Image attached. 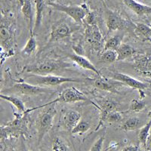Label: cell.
Returning <instances> with one entry per match:
<instances>
[{"mask_svg": "<svg viewBox=\"0 0 151 151\" xmlns=\"http://www.w3.org/2000/svg\"><path fill=\"white\" fill-rule=\"evenodd\" d=\"M0 43L5 56L14 55V24L9 16L2 15L0 25Z\"/></svg>", "mask_w": 151, "mask_h": 151, "instance_id": "6da1fadb", "label": "cell"}, {"mask_svg": "<svg viewBox=\"0 0 151 151\" xmlns=\"http://www.w3.org/2000/svg\"><path fill=\"white\" fill-rule=\"evenodd\" d=\"M70 66V64H67L62 60H46L37 62L35 64H29L24 67V70L28 73L43 75V74L58 73L61 70L67 68Z\"/></svg>", "mask_w": 151, "mask_h": 151, "instance_id": "7a4b0ae2", "label": "cell"}, {"mask_svg": "<svg viewBox=\"0 0 151 151\" xmlns=\"http://www.w3.org/2000/svg\"><path fill=\"white\" fill-rule=\"evenodd\" d=\"M47 108L40 113L36 119V129L38 134V144L42 141L45 134L49 132L53 125V120L57 113L55 104L50 102L47 104Z\"/></svg>", "mask_w": 151, "mask_h": 151, "instance_id": "3957f363", "label": "cell"}, {"mask_svg": "<svg viewBox=\"0 0 151 151\" xmlns=\"http://www.w3.org/2000/svg\"><path fill=\"white\" fill-rule=\"evenodd\" d=\"M32 110H27L23 115L14 113L15 118L13 121L2 125L1 127L2 138L9 137H17L20 134L27 133V115Z\"/></svg>", "mask_w": 151, "mask_h": 151, "instance_id": "277c9868", "label": "cell"}, {"mask_svg": "<svg viewBox=\"0 0 151 151\" xmlns=\"http://www.w3.org/2000/svg\"><path fill=\"white\" fill-rule=\"evenodd\" d=\"M28 83L35 86H56L66 83H83L84 79L75 77H65L55 75H37L30 74L26 77Z\"/></svg>", "mask_w": 151, "mask_h": 151, "instance_id": "5b68a950", "label": "cell"}, {"mask_svg": "<svg viewBox=\"0 0 151 151\" xmlns=\"http://www.w3.org/2000/svg\"><path fill=\"white\" fill-rule=\"evenodd\" d=\"M50 6L55 10L67 14L79 24H83L84 23L85 17L88 12H89V9L86 4L81 5H65L57 2L52 4Z\"/></svg>", "mask_w": 151, "mask_h": 151, "instance_id": "8992f818", "label": "cell"}, {"mask_svg": "<svg viewBox=\"0 0 151 151\" xmlns=\"http://www.w3.org/2000/svg\"><path fill=\"white\" fill-rule=\"evenodd\" d=\"M4 91L9 93L21 94L24 95H39V94H45L49 91H52V90L28 83H18L14 84L10 88H7L5 91L2 90V92H4Z\"/></svg>", "mask_w": 151, "mask_h": 151, "instance_id": "52a82bcc", "label": "cell"}, {"mask_svg": "<svg viewBox=\"0 0 151 151\" xmlns=\"http://www.w3.org/2000/svg\"><path fill=\"white\" fill-rule=\"evenodd\" d=\"M85 40L91 48L101 51L104 48L103 36H102L98 25H87L85 29Z\"/></svg>", "mask_w": 151, "mask_h": 151, "instance_id": "ba28073f", "label": "cell"}, {"mask_svg": "<svg viewBox=\"0 0 151 151\" xmlns=\"http://www.w3.org/2000/svg\"><path fill=\"white\" fill-rule=\"evenodd\" d=\"M132 25H134V24L123 18L116 12L111 10L106 12V26L110 32L128 29Z\"/></svg>", "mask_w": 151, "mask_h": 151, "instance_id": "9c48e42d", "label": "cell"}, {"mask_svg": "<svg viewBox=\"0 0 151 151\" xmlns=\"http://www.w3.org/2000/svg\"><path fill=\"white\" fill-rule=\"evenodd\" d=\"M88 100L87 97L82 91L78 90L74 87H69L59 94V96L53 101L54 104L57 102L60 103H75L79 101H86Z\"/></svg>", "mask_w": 151, "mask_h": 151, "instance_id": "30bf717a", "label": "cell"}, {"mask_svg": "<svg viewBox=\"0 0 151 151\" xmlns=\"http://www.w3.org/2000/svg\"><path fill=\"white\" fill-rule=\"evenodd\" d=\"M110 76L112 79L119 81V82H121L125 86H127L129 87L132 88L134 89L138 90L140 91L141 98L144 97V94H143V90L147 88L148 86H149L147 83H143V82H141V81L132 77L130 76L126 75V74L124 73H121L112 72L110 73Z\"/></svg>", "mask_w": 151, "mask_h": 151, "instance_id": "8fae6325", "label": "cell"}, {"mask_svg": "<svg viewBox=\"0 0 151 151\" xmlns=\"http://www.w3.org/2000/svg\"><path fill=\"white\" fill-rule=\"evenodd\" d=\"M132 67L141 75L151 78V54H138L135 55Z\"/></svg>", "mask_w": 151, "mask_h": 151, "instance_id": "7c38bea8", "label": "cell"}, {"mask_svg": "<svg viewBox=\"0 0 151 151\" xmlns=\"http://www.w3.org/2000/svg\"><path fill=\"white\" fill-rule=\"evenodd\" d=\"M73 32V29L67 22L64 21H58L52 27V30L49 36V42L70 37L72 35Z\"/></svg>", "mask_w": 151, "mask_h": 151, "instance_id": "4fadbf2b", "label": "cell"}, {"mask_svg": "<svg viewBox=\"0 0 151 151\" xmlns=\"http://www.w3.org/2000/svg\"><path fill=\"white\" fill-rule=\"evenodd\" d=\"M93 84L97 88L112 93H116V94H119L120 92L119 89L125 86V85L121 82L102 76H98L96 79H94Z\"/></svg>", "mask_w": 151, "mask_h": 151, "instance_id": "5bb4252c", "label": "cell"}, {"mask_svg": "<svg viewBox=\"0 0 151 151\" xmlns=\"http://www.w3.org/2000/svg\"><path fill=\"white\" fill-rule=\"evenodd\" d=\"M98 104H99V106H98V107L100 110V122L98 127H97L96 131L98 130L102 123L104 122L105 119L109 113L113 111H116L117 110V104L113 101L112 100H101V101H98Z\"/></svg>", "mask_w": 151, "mask_h": 151, "instance_id": "9a60e30c", "label": "cell"}, {"mask_svg": "<svg viewBox=\"0 0 151 151\" xmlns=\"http://www.w3.org/2000/svg\"><path fill=\"white\" fill-rule=\"evenodd\" d=\"M125 6H127L130 10L134 12L137 16H144L151 14V7L144 5L135 0H122Z\"/></svg>", "mask_w": 151, "mask_h": 151, "instance_id": "2e32d148", "label": "cell"}, {"mask_svg": "<svg viewBox=\"0 0 151 151\" xmlns=\"http://www.w3.org/2000/svg\"><path fill=\"white\" fill-rule=\"evenodd\" d=\"M69 58H70V60L72 61H73L74 63L79 65V67H82L83 69H86V70H91L92 72H94V73H96L98 76L101 75V73L99 72L98 69L96 68V67L91 63L89 60H88L86 58H85L84 56H81V55H76L75 53L73 54H68L67 55Z\"/></svg>", "mask_w": 151, "mask_h": 151, "instance_id": "e0dca14e", "label": "cell"}, {"mask_svg": "<svg viewBox=\"0 0 151 151\" xmlns=\"http://www.w3.org/2000/svg\"><path fill=\"white\" fill-rule=\"evenodd\" d=\"M81 120V114L76 110H69L63 117V125L67 130L72 131Z\"/></svg>", "mask_w": 151, "mask_h": 151, "instance_id": "ac0fdd59", "label": "cell"}, {"mask_svg": "<svg viewBox=\"0 0 151 151\" xmlns=\"http://www.w3.org/2000/svg\"><path fill=\"white\" fill-rule=\"evenodd\" d=\"M21 10L24 17L26 20L29 28L31 34H33V5L30 0H26L22 5H21Z\"/></svg>", "mask_w": 151, "mask_h": 151, "instance_id": "d6986e66", "label": "cell"}, {"mask_svg": "<svg viewBox=\"0 0 151 151\" xmlns=\"http://www.w3.org/2000/svg\"><path fill=\"white\" fill-rule=\"evenodd\" d=\"M116 52L118 55L117 60H123L135 55L137 51L129 44L122 43V45L116 50Z\"/></svg>", "mask_w": 151, "mask_h": 151, "instance_id": "ffe728a7", "label": "cell"}, {"mask_svg": "<svg viewBox=\"0 0 151 151\" xmlns=\"http://www.w3.org/2000/svg\"><path fill=\"white\" fill-rule=\"evenodd\" d=\"M36 5V19H35V29H38L42 24L43 12L46 5L45 0H35Z\"/></svg>", "mask_w": 151, "mask_h": 151, "instance_id": "44dd1931", "label": "cell"}, {"mask_svg": "<svg viewBox=\"0 0 151 151\" xmlns=\"http://www.w3.org/2000/svg\"><path fill=\"white\" fill-rule=\"evenodd\" d=\"M0 98L1 99L5 100V101H7L9 103L12 104V105H14L16 108L19 110L20 112H22V113H25L27 111L26 107H25V105L24 103L23 102L22 100H21L20 98H17V97L12 96V95H8V94H4L1 93L0 94Z\"/></svg>", "mask_w": 151, "mask_h": 151, "instance_id": "7402d4cb", "label": "cell"}, {"mask_svg": "<svg viewBox=\"0 0 151 151\" xmlns=\"http://www.w3.org/2000/svg\"><path fill=\"white\" fill-rule=\"evenodd\" d=\"M151 131V119L150 120L146 123L144 126L141 128L138 133V140H139L141 144L144 147V148H146L147 142V139L149 137Z\"/></svg>", "mask_w": 151, "mask_h": 151, "instance_id": "603a6c76", "label": "cell"}, {"mask_svg": "<svg viewBox=\"0 0 151 151\" xmlns=\"http://www.w3.org/2000/svg\"><path fill=\"white\" fill-rule=\"evenodd\" d=\"M122 36H111L106 40L104 42V51L106 50H113V51H116L119 48V47L122 45Z\"/></svg>", "mask_w": 151, "mask_h": 151, "instance_id": "cb8c5ba5", "label": "cell"}, {"mask_svg": "<svg viewBox=\"0 0 151 151\" xmlns=\"http://www.w3.org/2000/svg\"><path fill=\"white\" fill-rule=\"evenodd\" d=\"M141 119L137 117H130L123 122V124L121 126V129L125 132H130V131H134L135 129L141 127Z\"/></svg>", "mask_w": 151, "mask_h": 151, "instance_id": "d4e9b609", "label": "cell"}, {"mask_svg": "<svg viewBox=\"0 0 151 151\" xmlns=\"http://www.w3.org/2000/svg\"><path fill=\"white\" fill-rule=\"evenodd\" d=\"M36 48H37V42H36V38H35L34 35L31 34L25 46L21 50V53L25 55H31L36 52Z\"/></svg>", "mask_w": 151, "mask_h": 151, "instance_id": "484cf974", "label": "cell"}, {"mask_svg": "<svg viewBox=\"0 0 151 151\" xmlns=\"http://www.w3.org/2000/svg\"><path fill=\"white\" fill-rule=\"evenodd\" d=\"M134 27L136 31L138 32L145 40L151 42V27L150 25L142 24V23H136L134 24Z\"/></svg>", "mask_w": 151, "mask_h": 151, "instance_id": "4316f807", "label": "cell"}, {"mask_svg": "<svg viewBox=\"0 0 151 151\" xmlns=\"http://www.w3.org/2000/svg\"><path fill=\"white\" fill-rule=\"evenodd\" d=\"M117 58H118V55H117L116 51H113V50L104 51L100 57L101 60L105 64H113L116 60H117Z\"/></svg>", "mask_w": 151, "mask_h": 151, "instance_id": "83f0119b", "label": "cell"}, {"mask_svg": "<svg viewBox=\"0 0 151 151\" xmlns=\"http://www.w3.org/2000/svg\"><path fill=\"white\" fill-rule=\"evenodd\" d=\"M90 128H91V125H90L89 122L86 120H84V119H82L73 128L71 132L73 134H80L81 135V134L87 132L89 130Z\"/></svg>", "mask_w": 151, "mask_h": 151, "instance_id": "f1b7e54d", "label": "cell"}, {"mask_svg": "<svg viewBox=\"0 0 151 151\" xmlns=\"http://www.w3.org/2000/svg\"><path fill=\"white\" fill-rule=\"evenodd\" d=\"M146 107V104L141 100L134 99L132 100L130 104L129 110L126 112H132V113H138L141 112Z\"/></svg>", "mask_w": 151, "mask_h": 151, "instance_id": "f546056e", "label": "cell"}, {"mask_svg": "<svg viewBox=\"0 0 151 151\" xmlns=\"http://www.w3.org/2000/svg\"><path fill=\"white\" fill-rule=\"evenodd\" d=\"M122 113L123 112H119L118 110L111 112L106 117L104 122H106V123L109 124H113L121 122L122 120Z\"/></svg>", "mask_w": 151, "mask_h": 151, "instance_id": "4dcf8cb0", "label": "cell"}, {"mask_svg": "<svg viewBox=\"0 0 151 151\" xmlns=\"http://www.w3.org/2000/svg\"><path fill=\"white\" fill-rule=\"evenodd\" d=\"M52 150L53 151H70L68 147L66 145L64 141L59 137H56L52 143Z\"/></svg>", "mask_w": 151, "mask_h": 151, "instance_id": "1f68e13d", "label": "cell"}, {"mask_svg": "<svg viewBox=\"0 0 151 151\" xmlns=\"http://www.w3.org/2000/svg\"><path fill=\"white\" fill-rule=\"evenodd\" d=\"M85 24L87 25H97V15L94 12H88L84 20Z\"/></svg>", "mask_w": 151, "mask_h": 151, "instance_id": "d6a6232c", "label": "cell"}, {"mask_svg": "<svg viewBox=\"0 0 151 151\" xmlns=\"http://www.w3.org/2000/svg\"><path fill=\"white\" fill-rule=\"evenodd\" d=\"M104 138H105L104 134L101 136V137H100L99 138H98V139L94 143V144L92 145V147H91L89 151H102Z\"/></svg>", "mask_w": 151, "mask_h": 151, "instance_id": "836d02e7", "label": "cell"}, {"mask_svg": "<svg viewBox=\"0 0 151 151\" xmlns=\"http://www.w3.org/2000/svg\"><path fill=\"white\" fill-rule=\"evenodd\" d=\"M73 49L76 55L84 56L85 55L84 48H83V45H82L81 43H78V44H76V45H73Z\"/></svg>", "mask_w": 151, "mask_h": 151, "instance_id": "e575fe53", "label": "cell"}, {"mask_svg": "<svg viewBox=\"0 0 151 151\" xmlns=\"http://www.w3.org/2000/svg\"><path fill=\"white\" fill-rule=\"evenodd\" d=\"M119 143H113L104 151H119Z\"/></svg>", "mask_w": 151, "mask_h": 151, "instance_id": "d590c367", "label": "cell"}, {"mask_svg": "<svg viewBox=\"0 0 151 151\" xmlns=\"http://www.w3.org/2000/svg\"><path fill=\"white\" fill-rule=\"evenodd\" d=\"M123 150L124 151H140L139 147L137 146H134V145H129V146L125 147Z\"/></svg>", "mask_w": 151, "mask_h": 151, "instance_id": "8d00e7d4", "label": "cell"}, {"mask_svg": "<svg viewBox=\"0 0 151 151\" xmlns=\"http://www.w3.org/2000/svg\"><path fill=\"white\" fill-rule=\"evenodd\" d=\"M145 149H146L147 151H151V131H150V136L147 139V146Z\"/></svg>", "mask_w": 151, "mask_h": 151, "instance_id": "74e56055", "label": "cell"}, {"mask_svg": "<svg viewBox=\"0 0 151 151\" xmlns=\"http://www.w3.org/2000/svg\"><path fill=\"white\" fill-rule=\"evenodd\" d=\"M57 1L58 0H45V3H46V5H51L52 4H54V3H57Z\"/></svg>", "mask_w": 151, "mask_h": 151, "instance_id": "f35d334b", "label": "cell"}, {"mask_svg": "<svg viewBox=\"0 0 151 151\" xmlns=\"http://www.w3.org/2000/svg\"><path fill=\"white\" fill-rule=\"evenodd\" d=\"M148 116H149L151 118V110L149 112V113H148Z\"/></svg>", "mask_w": 151, "mask_h": 151, "instance_id": "ab89813d", "label": "cell"}, {"mask_svg": "<svg viewBox=\"0 0 151 151\" xmlns=\"http://www.w3.org/2000/svg\"><path fill=\"white\" fill-rule=\"evenodd\" d=\"M149 25H150V27H151V24H149Z\"/></svg>", "mask_w": 151, "mask_h": 151, "instance_id": "60d3db41", "label": "cell"}, {"mask_svg": "<svg viewBox=\"0 0 151 151\" xmlns=\"http://www.w3.org/2000/svg\"><path fill=\"white\" fill-rule=\"evenodd\" d=\"M122 151H124V150H122Z\"/></svg>", "mask_w": 151, "mask_h": 151, "instance_id": "b9f144b4", "label": "cell"}, {"mask_svg": "<svg viewBox=\"0 0 151 151\" xmlns=\"http://www.w3.org/2000/svg\"><path fill=\"white\" fill-rule=\"evenodd\" d=\"M150 110H151V109H150Z\"/></svg>", "mask_w": 151, "mask_h": 151, "instance_id": "7bdbcfd3", "label": "cell"}]
</instances>
